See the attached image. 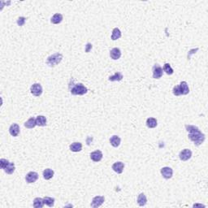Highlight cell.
Returning a JSON list of instances; mask_svg holds the SVG:
<instances>
[{"instance_id":"obj_1","label":"cell","mask_w":208,"mask_h":208,"mask_svg":"<svg viewBox=\"0 0 208 208\" xmlns=\"http://www.w3.org/2000/svg\"><path fill=\"white\" fill-rule=\"evenodd\" d=\"M186 128L187 131L189 132L188 137L196 145H200L203 143L205 141V135L202 132L199 130L198 127L194 125H188L186 124Z\"/></svg>"},{"instance_id":"obj_2","label":"cell","mask_w":208,"mask_h":208,"mask_svg":"<svg viewBox=\"0 0 208 208\" xmlns=\"http://www.w3.org/2000/svg\"><path fill=\"white\" fill-rule=\"evenodd\" d=\"M173 94L176 96L186 95L190 93V88L186 82H181L179 86H176L173 88Z\"/></svg>"},{"instance_id":"obj_3","label":"cell","mask_w":208,"mask_h":208,"mask_svg":"<svg viewBox=\"0 0 208 208\" xmlns=\"http://www.w3.org/2000/svg\"><path fill=\"white\" fill-rule=\"evenodd\" d=\"M63 59V54L60 53H55L49 56L46 59V64L50 67H54L57 64H59Z\"/></svg>"},{"instance_id":"obj_4","label":"cell","mask_w":208,"mask_h":208,"mask_svg":"<svg viewBox=\"0 0 208 208\" xmlns=\"http://www.w3.org/2000/svg\"><path fill=\"white\" fill-rule=\"evenodd\" d=\"M88 89L86 86H83L82 84H77L73 86V88L71 90V94L73 95H83L87 93Z\"/></svg>"},{"instance_id":"obj_5","label":"cell","mask_w":208,"mask_h":208,"mask_svg":"<svg viewBox=\"0 0 208 208\" xmlns=\"http://www.w3.org/2000/svg\"><path fill=\"white\" fill-rule=\"evenodd\" d=\"M30 91H31V93L34 95V96L39 97V96L42 94V87H41L40 84L35 83V84H33V85L31 86Z\"/></svg>"},{"instance_id":"obj_6","label":"cell","mask_w":208,"mask_h":208,"mask_svg":"<svg viewBox=\"0 0 208 208\" xmlns=\"http://www.w3.org/2000/svg\"><path fill=\"white\" fill-rule=\"evenodd\" d=\"M104 201H105V198L103 196H96L92 200V203L90 204L91 207H99L103 203Z\"/></svg>"},{"instance_id":"obj_7","label":"cell","mask_w":208,"mask_h":208,"mask_svg":"<svg viewBox=\"0 0 208 208\" xmlns=\"http://www.w3.org/2000/svg\"><path fill=\"white\" fill-rule=\"evenodd\" d=\"M153 70V77L154 79H159L163 76V68H161L158 64H155L152 68Z\"/></svg>"},{"instance_id":"obj_8","label":"cell","mask_w":208,"mask_h":208,"mask_svg":"<svg viewBox=\"0 0 208 208\" xmlns=\"http://www.w3.org/2000/svg\"><path fill=\"white\" fill-rule=\"evenodd\" d=\"M179 157H180V159L182 161H187L192 157V151L190 149L183 150L179 154Z\"/></svg>"},{"instance_id":"obj_9","label":"cell","mask_w":208,"mask_h":208,"mask_svg":"<svg viewBox=\"0 0 208 208\" xmlns=\"http://www.w3.org/2000/svg\"><path fill=\"white\" fill-rule=\"evenodd\" d=\"M160 172H161V174H162L163 178H165V179H170V178H172V174H173L172 169L169 167H163V168L161 169Z\"/></svg>"},{"instance_id":"obj_10","label":"cell","mask_w":208,"mask_h":208,"mask_svg":"<svg viewBox=\"0 0 208 208\" xmlns=\"http://www.w3.org/2000/svg\"><path fill=\"white\" fill-rule=\"evenodd\" d=\"M37 179H38V174L35 172H29L25 177V181L29 184L35 182Z\"/></svg>"},{"instance_id":"obj_11","label":"cell","mask_w":208,"mask_h":208,"mask_svg":"<svg viewBox=\"0 0 208 208\" xmlns=\"http://www.w3.org/2000/svg\"><path fill=\"white\" fill-rule=\"evenodd\" d=\"M90 158L94 162H99L103 158V153L100 150H95L90 154Z\"/></svg>"},{"instance_id":"obj_12","label":"cell","mask_w":208,"mask_h":208,"mask_svg":"<svg viewBox=\"0 0 208 208\" xmlns=\"http://www.w3.org/2000/svg\"><path fill=\"white\" fill-rule=\"evenodd\" d=\"M110 56L111 59H115V60L119 59L121 56V50L119 48H113L110 51Z\"/></svg>"},{"instance_id":"obj_13","label":"cell","mask_w":208,"mask_h":208,"mask_svg":"<svg viewBox=\"0 0 208 208\" xmlns=\"http://www.w3.org/2000/svg\"><path fill=\"white\" fill-rule=\"evenodd\" d=\"M9 133L13 137L18 136V134L20 133V126L17 124H12L9 128Z\"/></svg>"},{"instance_id":"obj_14","label":"cell","mask_w":208,"mask_h":208,"mask_svg":"<svg viewBox=\"0 0 208 208\" xmlns=\"http://www.w3.org/2000/svg\"><path fill=\"white\" fill-rule=\"evenodd\" d=\"M124 167V164L122 162H116L112 165V169L118 174L122 173Z\"/></svg>"},{"instance_id":"obj_15","label":"cell","mask_w":208,"mask_h":208,"mask_svg":"<svg viewBox=\"0 0 208 208\" xmlns=\"http://www.w3.org/2000/svg\"><path fill=\"white\" fill-rule=\"evenodd\" d=\"M62 20H63V15L60 13L54 14L50 19V22L54 24H58L59 23L62 22Z\"/></svg>"},{"instance_id":"obj_16","label":"cell","mask_w":208,"mask_h":208,"mask_svg":"<svg viewBox=\"0 0 208 208\" xmlns=\"http://www.w3.org/2000/svg\"><path fill=\"white\" fill-rule=\"evenodd\" d=\"M120 141H121V139L117 135L112 136L110 138V143L114 147H118L120 145Z\"/></svg>"},{"instance_id":"obj_17","label":"cell","mask_w":208,"mask_h":208,"mask_svg":"<svg viewBox=\"0 0 208 208\" xmlns=\"http://www.w3.org/2000/svg\"><path fill=\"white\" fill-rule=\"evenodd\" d=\"M54 172L52 169L50 168H46L43 171V177L45 180H50L54 176Z\"/></svg>"},{"instance_id":"obj_18","label":"cell","mask_w":208,"mask_h":208,"mask_svg":"<svg viewBox=\"0 0 208 208\" xmlns=\"http://www.w3.org/2000/svg\"><path fill=\"white\" fill-rule=\"evenodd\" d=\"M70 150L73 152H79L82 150V144L80 142H73L70 145Z\"/></svg>"},{"instance_id":"obj_19","label":"cell","mask_w":208,"mask_h":208,"mask_svg":"<svg viewBox=\"0 0 208 208\" xmlns=\"http://www.w3.org/2000/svg\"><path fill=\"white\" fill-rule=\"evenodd\" d=\"M36 125V119L33 117H31L30 119H29L27 121L24 123V127H26L27 128H33Z\"/></svg>"},{"instance_id":"obj_20","label":"cell","mask_w":208,"mask_h":208,"mask_svg":"<svg viewBox=\"0 0 208 208\" xmlns=\"http://www.w3.org/2000/svg\"><path fill=\"white\" fill-rule=\"evenodd\" d=\"M147 203V198H146V197H145V195L143 194V193H141L140 194L138 195V198H137V203L139 206L141 207H143V206H145V204Z\"/></svg>"},{"instance_id":"obj_21","label":"cell","mask_w":208,"mask_h":208,"mask_svg":"<svg viewBox=\"0 0 208 208\" xmlns=\"http://www.w3.org/2000/svg\"><path fill=\"white\" fill-rule=\"evenodd\" d=\"M157 120L155 118H148L146 120V125L150 128H154L157 126Z\"/></svg>"},{"instance_id":"obj_22","label":"cell","mask_w":208,"mask_h":208,"mask_svg":"<svg viewBox=\"0 0 208 208\" xmlns=\"http://www.w3.org/2000/svg\"><path fill=\"white\" fill-rule=\"evenodd\" d=\"M44 200L41 198H36L33 200V207L35 208H41L44 206Z\"/></svg>"},{"instance_id":"obj_23","label":"cell","mask_w":208,"mask_h":208,"mask_svg":"<svg viewBox=\"0 0 208 208\" xmlns=\"http://www.w3.org/2000/svg\"><path fill=\"white\" fill-rule=\"evenodd\" d=\"M15 169H16V167H15V164H14V163H11V162H9V163L7 165V167H5L4 169V172L7 173V174H9V175H11V174H12L14 172H15Z\"/></svg>"},{"instance_id":"obj_24","label":"cell","mask_w":208,"mask_h":208,"mask_svg":"<svg viewBox=\"0 0 208 208\" xmlns=\"http://www.w3.org/2000/svg\"><path fill=\"white\" fill-rule=\"evenodd\" d=\"M36 123L38 126H45L46 124V119L44 116H38L36 118Z\"/></svg>"},{"instance_id":"obj_25","label":"cell","mask_w":208,"mask_h":208,"mask_svg":"<svg viewBox=\"0 0 208 208\" xmlns=\"http://www.w3.org/2000/svg\"><path fill=\"white\" fill-rule=\"evenodd\" d=\"M121 37V31L118 29V28H115L112 31V34H111V40H117L119 38H120Z\"/></svg>"},{"instance_id":"obj_26","label":"cell","mask_w":208,"mask_h":208,"mask_svg":"<svg viewBox=\"0 0 208 208\" xmlns=\"http://www.w3.org/2000/svg\"><path fill=\"white\" fill-rule=\"evenodd\" d=\"M123 79V75L120 73H116L115 75L109 77L110 82H120Z\"/></svg>"},{"instance_id":"obj_27","label":"cell","mask_w":208,"mask_h":208,"mask_svg":"<svg viewBox=\"0 0 208 208\" xmlns=\"http://www.w3.org/2000/svg\"><path fill=\"white\" fill-rule=\"evenodd\" d=\"M44 203L46 205H47L48 207H52L53 206H54V198H50V197H45L44 198Z\"/></svg>"},{"instance_id":"obj_28","label":"cell","mask_w":208,"mask_h":208,"mask_svg":"<svg viewBox=\"0 0 208 208\" xmlns=\"http://www.w3.org/2000/svg\"><path fill=\"white\" fill-rule=\"evenodd\" d=\"M163 71L167 73V75H172L173 73H174L173 69H172V68L169 63H165L163 65Z\"/></svg>"},{"instance_id":"obj_29","label":"cell","mask_w":208,"mask_h":208,"mask_svg":"<svg viewBox=\"0 0 208 208\" xmlns=\"http://www.w3.org/2000/svg\"><path fill=\"white\" fill-rule=\"evenodd\" d=\"M8 163H9V161L7 159H5V158H1L0 159V166H1V167L3 169H4Z\"/></svg>"},{"instance_id":"obj_30","label":"cell","mask_w":208,"mask_h":208,"mask_svg":"<svg viewBox=\"0 0 208 208\" xmlns=\"http://www.w3.org/2000/svg\"><path fill=\"white\" fill-rule=\"evenodd\" d=\"M25 20H26V18H24L23 16H20L17 20V24H18L19 26H23L24 24V23H25Z\"/></svg>"},{"instance_id":"obj_31","label":"cell","mask_w":208,"mask_h":208,"mask_svg":"<svg viewBox=\"0 0 208 208\" xmlns=\"http://www.w3.org/2000/svg\"><path fill=\"white\" fill-rule=\"evenodd\" d=\"M92 49V44L90 43H87V45L86 46V52H90V50Z\"/></svg>"}]
</instances>
